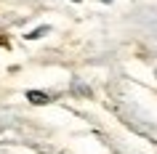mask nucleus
<instances>
[{
    "mask_svg": "<svg viewBox=\"0 0 157 154\" xmlns=\"http://www.w3.org/2000/svg\"><path fill=\"white\" fill-rule=\"evenodd\" d=\"M27 98H29L32 104H48V96H45V93H40V90H29V93H27Z\"/></svg>",
    "mask_w": 157,
    "mask_h": 154,
    "instance_id": "nucleus-1",
    "label": "nucleus"
}]
</instances>
